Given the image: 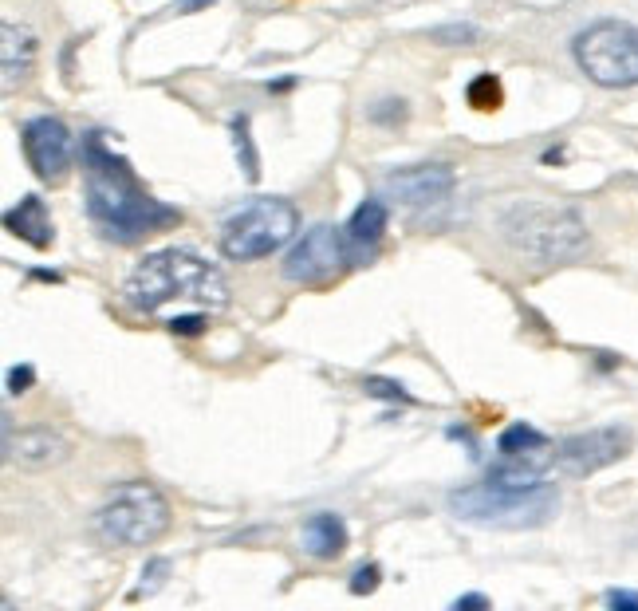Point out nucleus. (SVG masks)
I'll use <instances>...</instances> for the list:
<instances>
[{
	"label": "nucleus",
	"mask_w": 638,
	"mask_h": 611,
	"mask_svg": "<svg viewBox=\"0 0 638 611\" xmlns=\"http://www.w3.org/2000/svg\"><path fill=\"white\" fill-rule=\"evenodd\" d=\"M213 0H178L170 12H178V16H186V12H197V8H209Z\"/></svg>",
	"instance_id": "c85d7f7f"
},
{
	"label": "nucleus",
	"mask_w": 638,
	"mask_h": 611,
	"mask_svg": "<svg viewBox=\"0 0 638 611\" xmlns=\"http://www.w3.org/2000/svg\"><path fill=\"white\" fill-rule=\"evenodd\" d=\"M453 186H457V174H453V166H446V162L402 166V170H394V174H386L383 178L386 198H390V202H398V205H406L410 213L446 205L449 194H453Z\"/></svg>",
	"instance_id": "9d476101"
},
{
	"label": "nucleus",
	"mask_w": 638,
	"mask_h": 611,
	"mask_svg": "<svg viewBox=\"0 0 638 611\" xmlns=\"http://www.w3.org/2000/svg\"><path fill=\"white\" fill-rule=\"evenodd\" d=\"M485 608H489V596H481V592L457 596V600H453V611H485Z\"/></svg>",
	"instance_id": "cd10ccee"
},
{
	"label": "nucleus",
	"mask_w": 638,
	"mask_h": 611,
	"mask_svg": "<svg viewBox=\"0 0 638 611\" xmlns=\"http://www.w3.org/2000/svg\"><path fill=\"white\" fill-rule=\"evenodd\" d=\"M386 225H390V209L383 198H367L351 213L343 237H347V253H351V265H367L386 237Z\"/></svg>",
	"instance_id": "ddd939ff"
},
{
	"label": "nucleus",
	"mask_w": 638,
	"mask_h": 611,
	"mask_svg": "<svg viewBox=\"0 0 638 611\" xmlns=\"http://www.w3.org/2000/svg\"><path fill=\"white\" fill-rule=\"evenodd\" d=\"M229 131H233V150H237V162H241L245 178H249V182H256V178H260V154H256L253 123H249V115H233Z\"/></svg>",
	"instance_id": "f3484780"
},
{
	"label": "nucleus",
	"mask_w": 638,
	"mask_h": 611,
	"mask_svg": "<svg viewBox=\"0 0 638 611\" xmlns=\"http://www.w3.org/2000/svg\"><path fill=\"white\" fill-rule=\"evenodd\" d=\"M607 608H615V611H638V592H623V588L607 592Z\"/></svg>",
	"instance_id": "bb28decb"
},
{
	"label": "nucleus",
	"mask_w": 638,
	"mask_h": 611,
	"mask_svg": "<svg viewBox=\"0 0 638 611\" xmlns=\"http://www.w3.org/2000/svg\"><path fill=\"white\" fill-rule=\"evenodd\" d=\"M201 328H205L201 316H178V320H170V332H174V336H201Z\"/></svg>",
	"instance_id": "a878e982"
},
{
	"label": "nucleus",
	"mask_w": 638,
	"mask_h": 611,
	"mask_svg": "<svg viewBox=\"0 0 638 611\" xmlns=\"http://www.w3.org/2000/svg\"><path fill=\"white\" fill-rule=\"evenodd\" d=\"M497 450L501 454H528V450H548V434L544 430H536V426H528V422H512L501 430V438H497Z\"/></svg>",
	"instance_id": "a211bd4d"
},
{
	"label": "nucleus",
	"mask_w": 638,
	"mask_h": 611,
	"mask_svg": "<svg viewBox=\"0 0 638 611\" xmlns=\"http://www.w3.org/2000/svg\"><path fill=\"white\" fill-rule=\"evenodd\" d=\"M363 391L371 399H383V403H414V395L398 383V379H386V375H367L363 379Z\"/></svg>",
	"instance_id": "412c9836"
},
{
	"label": "nucleus",
	"mask_w": 638,
	"mask_h": 611,
	"mask_svg": "<svg viewBox=\"0 0 638 611\" xmlns=\"http://www.w3.org/2000/svg\"><path fill=\"white\" fill-rule=\"evenodd\" d=\"M32 383H36V367L32 363H20V367L8 371V395H24Z\"/></svg>",
	"instance_id": "393cba45"
},
{
	"label": "nucleus",
	"mask_w": 638,
	"mask_h": 611,
	"mask_svg": "<svg viewBox=\"0 0 638 611\" xmlns=\"http://www.w3.org/2000/svg\"><path fill=\"white\" fill-rule=\"evenodd\" d=\"M20 146H24L28 166L44 182H60L67 174V166H71V131L60 119H52V115L28 119L20 127Z\"/></svg>",
	"instance_id": "9b49d317"
},
{
	"label": "nucleus",
	"mask_w": 638,
	"mask_h": 611,
	"mask_svg": "<svg viewBox=\"0 0 638 611\" xmlns=\"http://www.w3.org/2000/svg\"><path fill=\"white\" fill-rule=\"evenodd\" d=\"M166 576H170V560H166V556H150V560H146V568H142V576H138L134 600H142V596H154V592H162Z\"/></svg>",
	"instance_id": "aec40b11"
},
{
	"label": "nucleus",
	"mask_w": 638,
	"mask_h": 611,
	"mask_svg": "<svg viewBox=\"0 0 638 611\" xmlns=\"http://www.w3.org/2000/svg\"><path fill=\"white\" fill-rule=\"evenodd\" d=\"M32 276H36V280H48V284H60V280H64L60 272H48V269H32Z\"/></svg>",
	"instance_id": "7c9ffc66"
},
{
	"label": "nucleus",
	"mask_w": 638,
	"mask_h": 611,
	"mask_svg": "<svg viewBox=\"0 0 638 611\" xmlns=\"http://www.w3.org/2000/svg\"><path fill=\"white\" fill-rule=\"evenodd\" d=\"M347 525L339 513H312L300 529V544L312 560H339L347 552Z\"/></svg>",
	"instance_id": "2eb2a0df"
},
{
	"label": "nucleus",
	"mask_w": 638,
	"mask_h": 611,
	"mask_svg": "<svg viewBox=\"0 0 638 611\" xmlns=\"http://www.w3.org/2000/svg\"><path fill=\"white\" fill-rule=\"evenodd\" d=\"M4 229L20 241H28L32 249H52L56 241V229H52V217H48V205L40 194H24L20 202L4 213Z\"/></svg>",
	"instance_id": "4468645a"
},
{
	"label": "nucleus",
	"mask_w": 638,
	"mask_h": 611,
	"mask_svg": "<svg viewBox=\"0 0 638 611\" xmlns=\"http://www.w3.org/2000/svg\"><path fill=\"white\" fill-rule=\"evenodd\" d=\"M595 359H599V371H611V367H619V359H615V355H607V351H603V355H595Z\"/></svg>",
	"instance_id": "2f4dec72"
},
{
	"label": "nucleus",
	"mask_w": 638,
	"mask_h": 611,
	"mask_svg": "<svg viewBox=\"0 0 638 611\" xmlns=\"http://www.w3.org/2000/svg\"><path fill=\"white\" fill-rule=\"evenodd\" d=\"M481 40V28L477 24H442V28H430V44H477Z\"/></svg>",
	"instance_id": "4be33fe9"
},
{
	"label": "nucleus",
	"mask_w": 638,
	"mask_h": 611,
	"mask_svg": "<svg viewBox=\"0 0 638 611\" xmlns=\"http://www.w3.org/2000/svg\"><path fill=\"white\" fill-rule=\"evenodd\" d=\"M465 99H469V107H473V111H497V107H501V99H505L501 79H497V75H489V71L473 75V79H469V87H465Z\"/></svg>",
	"instance_id": "6ab92c4d"
},
{
	"label": "nucleus",
	"mask_w": 638,
	"mask_h": 611,
	"mask_svg": "<svg viewBox=\"0 0 638 611\" xmlns=\"http://www.w3.org/2000/svg\"><path fill=\"white\" fill-rule=\"evenodd\" d=\"M300 213L284 198H253L245 209H237L221 229V253L229 261H260L284 249L296 237Z\"/></svg>",
	"instance_id": "423d86ee"
},
{
	"label": "nucleus",
	"mask_w": 638,
	"mask_h": 611,
	"mask_svg": "<svg viewBox=\"0 0 638 611\" xmlns=\"http://www.w3.org/2000/svg\"><path fill=\"white\" fill-rule=\"evenodd\" d=\"M0 56H4V87H16L32 75V64H36V36L20 24H4L0 32Z\"/></svg>",
	"instance_id": "dca6fc26"
},
{
	"label": "nucleus",
	"mask_w": 638,
	"mask_h": 611,
	"mask_svg": "<svg viewBox=\"0 0 638 611\" xmlns=\"http://www.w3.org/2000/svg\"><path fill=\"white\" fill-rule=\"evenodd\" d=\"M383 580V568L379 564H359L355 576H351V596H371Z\"/></svg>",
	"instance_id": "5701e85b"
},
{
	"label": "nucleus",
	"mask_w": 638,
	"mask_h": 611,
	"mask_svg": "<svg viewBox=\"0 0 638 611\" xmlns=\"http://www.w3.org/2000/svg\"><path fill=\"white\" fill-rule=\"evenodd\" d=\"M292 87H296V75H284V79L268 83V91H292Z\"/></svg>",
	"instance_id": "c756f323"
},
{
	"label": "nucleus",
	"mask_w": 638,
	"mask_h": 611,
	"mask_svg": "<svg viewBox=\"0 0 638 611\" xmlns=\"http://www.w3.org/2000/svg\"><path fill=\"white\" fill-rule=\"evenodd\" d=\"M347 265H351V253H347L343 229H335V225H312V229L292 245V253L284 257V280L304 284V288H319V284H331Z\"/></svg>",
	"instance_id": "6e6552de"
},
{
	"label": "nucleus",
	"mask_w": 638,
	"mask_h": 611,
	"mask_svg": "<svg viewBox=\"0 0 638 611\" xmlns=\"http://www.w3.org/2000/svg\"><path fill=\"white\" fill-rule=\"evenodd\" d=\"M170 529V501L150 481H127L95 513V533L115 548H146Z\"/></svg>",
	"instance_id": "39448f33"
},
{
	"label": "nucleus",
	"mask_w": 638,
	"mask_h": 611,
	"mask_svg": "<svg viewBox=\"0 0 638 611\" xmlns=\"http://www.w3.org/2000/svg\"><path fill=\"white\" fill-rule=\"evenodd\" d=\"M402 119H406V103L402 99H383V103L371 107V123H379V127H398Z\"/></svg>",
	"instance_id": "b1692460"
},
{
	"label": "nucleus",
	"mask_w": 638,
	"mask_h": 611,
	"mask_svg": "<svg viewBox=\"0 0 638 611\" xmlns=\"http://www.w3.org/2000/svg\"><path fill=\"white\" fill-rule=\"evenodd\" d=\"M67 438L48 426H28V430H4V458L20 470H48L67 458Z\"/></svg>",
	"instance_id": "f8f14e48"
},
{
	"label": "nucleus",
	"mask_w": 638,
	"mask_h": 611,
	"mask_svg": "<svg viewBox=\"0 0 638 611\" xmlns=\"http://www.w3.org/2000/svg\"><path fill=\"white\" fill-rule=\"evenodd\" d=\"M123 296L134 312H158L170 300H197L209 308L229 304L225 276L186 249H158L130 269Z\"/></svg>",
	"instance_id": "f03ea898"
},
{
	"label": "nucleus",
	"mask_w": 638,
	"mask_h": 611,
	"mask_svg": "<svg viewBox=\"0 0 638 611\" xmlns=\"http://www.w3.org/2000/svg\"><path fill=\"white\" fill-rule=\"evenodd\" d=\"M449 509L469 525H493V529H540L556 517L560 493L552 481L532 485H461L449 493Z\"/></svg>",
	"instance_id": "7ed1b4c3"
},
{
	"label": "nucleus",
	"mask_w": 638,
	"mask_h": 611,
	"mask_svg": "<svg viewBox=\"0 0 638 611\" xmlns=\"http://www.w3.org/2000/svg\"><path fill=\"white\" fill-rule=\"evenodd\" d=\"M579 71L599 87H638V28L627 20H595L572 44Z\"/></svg>",
	"instance_id": "0eeeda50"
},
{
	"label": "nucleus",
	"mask_w": 638,
	"mask_h": 611,
	"mask_svg": "<svg viewBox=\"0 0 638 611\" xmlns=\"http://www.w3.org/2000/svg\"><path fill=\"white\" fill-rule=\"evenodd\" d=\"M83 174H87V213L107 241L130 245L182 221L174 205L150 198L138 186L127 158H119L95 131L83 135Z\"/></svg>",
	"instance_id": "f257e3e1"
},
{
	"label": "nucleus",
	"mask_w": 638,
	"mask_h": 611,
	"mask_svg": "<svg viewBox=\"0 0 638 611\" xmlns=\"http://www.w3.org/2000/svg\"><path fill=\"white\" fill-rule=\"evenodd\" d=\"M505 241L536 265H564L587 249V229L579 213L552 202H516L501 221Z\"/></svg>",
	"instance_id": "20e7f679"
},
{
	"label": "nucleus",
	"mask_w": 638,
	"mask_h": 611,
	"mask_svg": "<svg viewBox=\"0 0 638 611\" xmlns=\"http://www.w3.org/2000/svg\"><path fill=\"white\" fill-rule=\"evenodd\" d=\"M635 446V434L627 426H599V430H583L572 434L556 446V466L572 477H587L595 470L615 466L619 458H627Z\"/></svg>",
	"instance_id": "1a4fd4ad"
}]
</instances>
